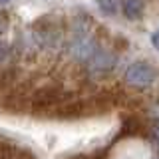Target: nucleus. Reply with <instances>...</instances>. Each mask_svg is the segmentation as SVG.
Returning <instances> with one entry per match:
<instances>
[{
    "label": "nucleus",
    "mask_w": 159,
    "mask_h": 159,
    "mask_svg": "<svg viewBox=\"0 0 159 159\" xmlns=\"http://www.w3.org/2000/svg\"><path fill=\"white\" fill-rule=\"evenodd\" d=\"M70 98V93H66L60 86H42L32 93L30 99V107L36 113H44V111H56V109L66 103Z\"/></svg>",
    "instance_id": "nucleus-1"
},
{
    "label": "nucleus",
    "mask_w": 159,
    "mask_h": 159,
    "mask_svg": "<svg viewBox=\"0 0 159 159\" xmlns=\"http://www.w3.org/2000/svg\"><path fill=\"white\" fill-rule=\"evenodd\" d=\"M157 80V70L147 62H133L125 70V82L133 88H147Z\"/></svg>",
    "instance_id": "nucleus-2"
},
{
    "label": "nucleus",
    "mask_w": 159,
    "mask_h": 159,
    "mask_svg": "<svg viewBox=\"0 0 159 159\" xmlns=\"http://www.w3.org/2000/svg\"><path fill=\"white\" fill-rule=\"evenodd\" d=\"M96 52H98V46H96V42H93V38L86 36V34H84V36H78L72 44V54L80 62H89V58Z\"/></svg>",
    "instance_id": "nucleus-3"
},
{
    "label": "nucleus",
    "mask_w": 159,
    "mask_h": 159,
    "mask_svg": "<svg viewBox=\"0 0 159 159\" xmlns=\"http://www.w3.org/2000/svg\"><path fill=\"white\" fill-rule=\"evenodd\" d=\"M88 66H89V72L92 74H107L116 66V56H113L111 52H106V50H98V52L89 58Z\"/></svg>",
    "instance_id": "nucleus-4"
},
{
    "label": "nucleus",
    "mask_w": 159,
    "mask_h": 159,
    "mask_svg": "<svg viewBox=\"0 0 159 159\" xmlns=\"http://www.w3.org/2000/svg\"><path fill=\"white\" fill-rule=\"evenodd\" d=\"M28 106H30V103H28V96L24 92H20V89L10 92L6 96V99L2 102V107H6V109H10V111H14V113L24 111Z\"/></svg>",
    "instance_id": "nucleus-5"
},
{
    "label": "nucleus",
    "mask_w": 159,
    "mask_h": 159,
    "mask_svg": "<svg viewBox=\"0 0 159 159\" xmlns=\"http://www.w3.org/2000/svg\"><path fill=\"white\" fill-rule=\"evenodd\" d=\"M143 0H121V10L129 20H139L143 16Z\"/></svg>",
    "instance_id": "nucleus-6"
},
{
    "label": "nucleus",
    "mask_w": 159,
    "mask_h": 159,
    "mask_svg": "<svg viewBox=\"0 0 159 159\" xmlns=\"http://www.w3.org/2000/svg\"><path fill=\"white\" fill-rule=\"evenodd\" d=\"M98 6L106 16H116L117 14V0H98Z\"/></svg>",
    "instance_id": "nucleus-7"
},
{
    "label": "nucleus",
    "mask_w": 159,
    "mask_h": 159,
    "mask_svg": "<svg viewBox=\"0 0 159 159\" xmlns=\"http://www.w3.org/2000/svg\"><path fill=\"white\" fill-rule=\"evenodd\" d=\"M10 58V44L8 42H0V64H4Z\"/></svg>",
    "instance_id": "nucleus-8"
},
{
    "label": "nucleus",
    "mask_w": 159,
    "mask_h": 159,
    "mask_svg": "<svg viewBox=\"0 0 159 159\" xmlns=\"http://www.w3.org/2000/svg\"><path fill=\"white\" fill-rule=\"evenodd\" d=\"M8 24H10V22H8V16H6L4 12H0V36H2V34L8 30Z\"/></svg>",
    "instance_id": "nucleus-9"
},
{
    "label": "nucleus",
    "mask_w": 159,
    "mask_h": 159,
    "mask_svg": "<svg viewBox=\"0 0 159 159\" xmlns=\"http://www.w3.org/2000/svg\"><path fill=\"white\" fill-rule=\"evenodd\" d=\"M8 78H10V74H0V92L8 86V82H10Z\"/></svg>",
    "instance_id": "nucleus-10"
},
{
    "label": "nucleus",
    "mask_w": 159,
    "mask_h": 159,
    "mask_svg": "<svg viewBox=\"0 0 159 159\" xmlns=\"http://www.w3.org/2000/svg\"><path fill=\"white\" fill-rule=\"evenodd\" d=\"M151 44H153V48L159 52V28H157V32L151 34Z\"/></svg>",
    "instance_id": "nucleus-11"
},
{
    "label": "nucleus",
    "mask_w": 159,
    "mask_h": 159,
    "mask_svg": "<svg viewBox=\"0 0 159 159\" xmlns=\"http://www.w3.org/2000/svg\"><path fill=\"white\" fill-rule=\"evenodd\" d=\"M153 137H155L157 141H159V121L153 123Z\"/></svg>",
    "instance_id": "nucleus-12"
},
{
    "label": "nucleus",
    "mask_w": 159,
    "mask_h": 159,
    "mask_svg": "<svg viewBox=\"0 0 159 159\" xmlns=\"http://www.w3.org/2000/svg\"><path fill=\"white\" fill-rule=\"evenodd\" d=\"M76 159H98V157H92V155H80V157H76Z\"/></svg>",
    "instance_id": "nucleus-13"
},
{
    "label": "nucleus",
    "mask_w": 159,
    "mask_h": 159,
    "mask_svg": "<svg viewBox=\"0 0 159 159\" xmlns=\"http://www.w3.org/2000/svg\"><path fill=\"white\" fill-rule=\"evenodd\" d=\"M10 2V0H0V4H8Z\"/></svg>",
    "instance_id": "nucleus-14"
},
{
    "label": "nucleus",
    "mask_w": 159,
    "mask_h": 159,
    "mask_svg": "<svg viewBox=\"0 0 159 159\" xmlns=\"http://www.w3.org/2000/svg\"><path fill=\"white\" fill-rule=\"evenodd\" d=\"M155 159H159V155H157V157H155Z\"/></svg>",
    "instance_id": "nucleus-15"
}]
</instances>
